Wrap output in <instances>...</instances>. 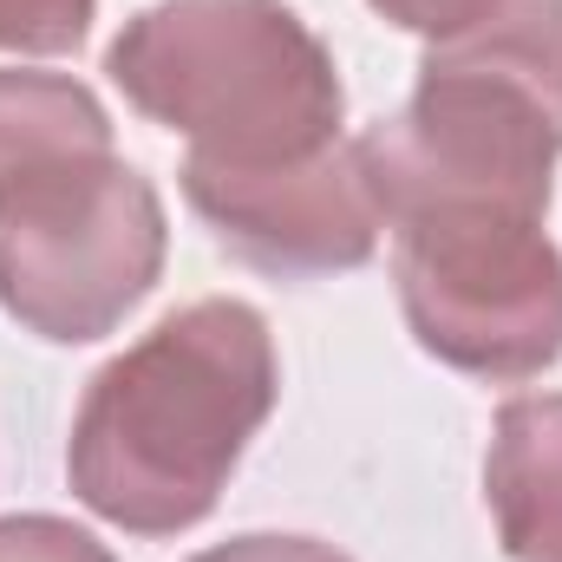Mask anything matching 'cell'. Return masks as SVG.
<instances>
[{"label":"cell","instance_id":"2","mask_svg":"<svg viewBox=\"0 0 562 562\" xmlns=\"http://www.w3.org/2000/svg\"><path fill=\"white\" fill-rule=\"evenodd\" d=\"M170 223L86 79L0 66V307L59 347L105 340L164 276Z\"/></svg>","mask_w":562,"mask_h":562},{"label":"cell","instance_id":"9","mask_svg":"<svg viewBox=\"0 0 562 562\" xmlns=\"http://www.w3.org/2000/svg\"><path fill=\"white\" fill-rule=\"evenodd\" d=\"M0 562H119V557L66 517L13 510V517H0Z\"/></svg>","mask_w":562,"mask_h":562},{"label":"cell","instance_id":"1","mask_svg":"<svg viewBox=\"0 0 562 562\" xmlns=\"http://www.w3.org/2000/svg\"><path fill=\"white\" fill-rule=\"evenodd\" d=\"M281 393L276 334L249 301H190L86 380L66 438L72 497L125 537L196 530Z\"/></svg>","mask_w":562,"mask_h":562},{"label":"cell","instance_id":"5","mask_svg":"<svg viewBox=\"0 0 562 562\" xmlns=\"http://www.w3.org/2000/svg\"><path fill=\"white\" fill-rule=\"evenodd\" d=\"M406 327L451 373L517 386L562 360V249L504 203H419L386 223Z\"/></svg>","mask_w":562,"mask_h":562},{"label":"cell","instance_id":"3","mask_svg":"<svg viewBox=\"0 0 562 562\" xmlns=\"http://www.w3.org/2000/svg\"><path fill=\"white\" fill-rule=\"evenodd\" d=\"M380 216L419 203H504L550 216L562 157V0H491L425 40L413 99L360 132Z\"/></svg>","mask_w":562,"mask_h":562},{"label":"cell","instance_id":"6","mask_svg":"<svg viewBox=\"0 0 562 562\" xmlns=\"http://www.w3.org/2000/svg\"><path fill=\"white\" fill-rule=\"evenodd\" d=\"M183 196L190 210L210 223V236L262 269V276H340L373 262L386 216L380 196L367 183L360 144L340 138L321 157L276 164V170H210V164H183Z\"/></svg>","mask_w":562,"mask_h":562},{"label":"cell","instance_id":"8","mask_svg":"<svg viewBox=\"0 0 562 562\" xmlns=\"http://www.w3.org/2000/svg\"><path fill=\"white\" fill-rule=\"evenodd\" d=\"M92 13L99 0H0V53H26V59L79 53Z\"/></svg>","mask_w":562,"mask_h":562},{"label":"cell","instance_id":"7","mask_svg":"<svg viewBox=\"0 0 562 562\" xmlns=\"http://www.w3.org/2000/svg\"><path fill=\"white\" fill-rule=\"evenodd\" d=\"M484 504L510 562H562V393H517L497 406Z\"/></svg>","mask_w":562,"mask_h":562},{"label":"cell","instance_id":"11","mask_svg":"<svg viewBox=\"0 0 562 562\" xmlns=\"http://www.w3.org/2000/svg\"><path fill=\"white\" fill-rule=\"evenodd\" d=\"M367 7H373L380 20L419 33V40H445V33H458L464 20H477L491 0H367Z\"/></svg>","mask_w":562,"mask_h":562},{"label":"cell","instance_id":"10","mask_svg":"<svg viewBox=\"0 0 562 562\" xmlns=\"http://www.w3.org/2000/svg\"><path fill=\"white\" fill-rule=\"evenodd\" d=\"M190 562H353V557L334 550V543H321V537L249 530V537H229V543H216V550H203V557H190Z\"/></svg>","mask_w":562,"mask_h":562},{"label":"cell","instance_id":"4","mask_svg":"<svg viewBox=\"0 0 562 562\" xmlns=\"http://www.w3.org/2000/svg\"><path fill=\"white\" fill-rule=\"evenodd\" d=\"M105 72L190 144L183 164L276 170L340 144V66L288 0H157L119 26Z\"/></svg>","mask_w":562,"mask_h":562}]
</instances>
